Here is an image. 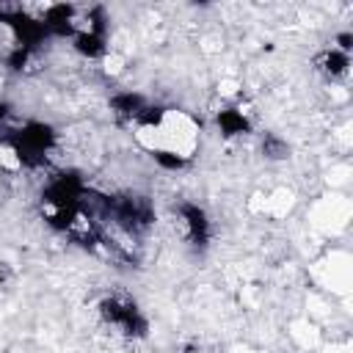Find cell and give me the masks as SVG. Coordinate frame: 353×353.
Masks as SVG:
<instances>
[{"label":"cell","mask_w":353,"mask_h":353,"mask_svg":"<svg viewBox=\"0 0 353 353\" xmlns=\"http://www.w3.org/2000/svg\"><path fill=\"white\" fill-rule=\"evenodd\" d=\"M8 279H11V268H8L6 262H0V284L8 281Z\"/></svg>","instance_id":"cell-3"},{"label":"cell","mask_w":353,"mask_h":353,"mask_svg":"<svg viewBox=\"0 0 353 353\" xmlns=\"http://www.w3.org/2000/svg\"><path fill=\"white\" fill-rule=\"evenodd\" d=\"M314 63H317V69L328 77V80H345L347 77V72H350V55H345V52H339V50H334V47H328V50H323L317 58H314Z\"/></svg>","instance_id":"cell-1"},{"label":"cell","mask_w":353,"mask_h":353,"mask_svg":"<svg viewBox=\"0 0 353 353\" xmlns=\"http://www.w3.org/2000/svg\"><path fill=\"white\" fill-rule=\"evenodd\" d=\"M262 152L270 160H281V157H287V143L279 135H265L262 138Z\"/></svg>","instance_id":"cell-2"}]
</instances>
